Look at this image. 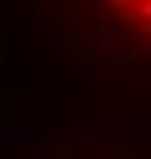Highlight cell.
Returning <instances> with one entry per match:
<instances>
[{"label": "cell", "instance_id": "6da1fadb", "mask_svg": "<svg viewBox=\"0 0 151 159\" xmlns=\"http://www.w3.org/2000/svg\"><path fill=\"white\" fill-rule=\"evenodd\" d=\"M103 12L135 48L151 56V0H103Z\"/></svg>", "mask_w": 151, "mask_h": 159}]
</instances>
